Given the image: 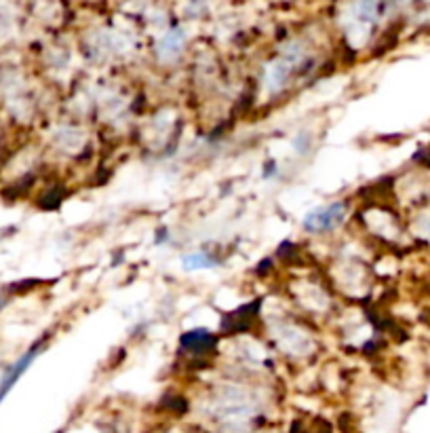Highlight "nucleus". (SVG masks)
<instances>
[{"label": "nucleus", "instance_id": "nucleus-1", "mask_svg": "<svg viewBox=\"0 0 430 433\" xmlns=\"http://www.w3.org/2000/svg\"><path fill=\"white\" fill-rule=\"evenodd\" d=\"M344 218H346V205L342 201H335L310 211L302 220V227L308 233H329L335 231L344 222Z\"/></svg>", "mask_w": 430, "mask_h": 433}, {"label": "nucleus", "instance_id": "nucleus-2", "mask_svg": "<svg viewBox=\"0 0 430 433\" xmlns=\"http://www.w3.org/2000/svg\"><path fill=\"white\" fill-rule=\"evenodd\" d=\"M45 342H47V338H42V340H38L36 344H32V349H28L13 366H9V368L5 370V377H3V381H0V400H3V397L13 389V385H15V383L24 377V372L32 366V362L40 355V351L45 349Z\"/></svg>", "mask_w": 430, "mask_h": 433}, {"label": "nucleus", "instance_id": "nucleus-3", "mask_svg": "<svg viewBox=\"0 0 430 433\" xmlns=\"http://www.w3.org/2000/svg\"><path fill=\"white\" fill-rule=\"evenodd\" d=\"M182 49H184V30L175 28L169 34H165L163 40L159 43V57L163 61H171L182 53Z\"/></svg>", "mask_w": 430, "mask_h": 433}, {"label": "nucleus", "instance_id": "nucleus-4", "mask_svg": "<svg viewBox=\"0 0 430 433\" xmlns=\"http://www.w3.org/2000/svg\"><path fill=\"white\" fill-rule=\"evenodd\" d=\"M180 342H182L184 349L200 355L202 351H207V349L213 347V336L207 330H192V332H186Z\"/></svg>", "mask_w": 430, "mask_h": 433}, {"label": "nucleus", "instance_id": "nucleus-5", "mask_svg": "<svg viewBox=\"0 0 430 433\" xmlns=\"http://www.w3.org/2000/svg\"><path fill=\"white\" fill-rule=\"evenodd\" d=\"M182 262L188 271H196V268H211L215 264V258L207 252H194V254L184 256Z\"/></svg>", "mask_w": 430, "mask_h": 433}, {"label": "nucleus", "instance_id": "nucleus-6", "mask_svg": "<svg viewBox=\"0 0 430 433\" xmlns=\"http://www.w3.org/2000/svg\"><path fill=\"white\" fill-rule=\"evenodd\" d=\"M356 13L363 22H374L378 15V0H358Z\"/></svg>", "mask_w": 430, "mask_h": 433}, {"label": "nucleus", "instance_id": "nucleus-7", "mask_svg": "<svg viewBox=\"0 0 430 433\" xmlns=\"http://www.w3.org/2000/svg\"><path fill=\"white\" fill-rule=\"evenodd\" d=\"M310 144H312L310 133H300V135L294 139V151H296L298 155H306V153L310 151Z\"/></svg>", "mask_w": 430, "mask_h": 433}, {"label": "nucleus", "instance_id": "nucleus-8", "mask_svg": "<svg viewBox=\"0 0 430 433\" xmlns=\"http://www.w3.org/2000/svg\"><path fill=\"white\" fill-rule=\"evenodd\" d=\"M274 174H276V163H274V161H268V163L264 165V172H262V176H264L266 180H270Z\"/></svg>", "mask_w": 430, "mask_h": 433}, {"label": "nucleus", "instance_id": "nucleus-9", "mask_svg": "<svg viewBox=\"0 0 430 433\" xmlns=\"http://www.w3.org/2000/svg\"><path fill=\"white\" fill-rule=\"evenodd\" d=\"M15 229H3V231H0V239H5L7 237V233H13Z\"/></svg>", "mask_w": 430, "mask_h": 433}]
</instances>
